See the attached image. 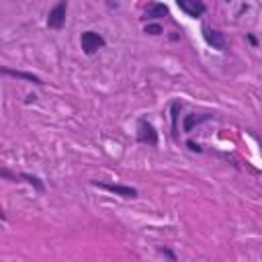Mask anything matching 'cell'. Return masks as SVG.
<instances>
[{"label": "cell", "instance_id": "6da1fadb", "mask_svg": "<svg viewBox=\"0 0 262 262\" xmlns=\"http://www.w3.org/2000/svg\"><path fill=\"white\" fill-rule=\"evenodd\" d=\"M104 45H107V41H104V37L96 31H84L82 37H80V47L86 56H94L98 49H102Z\"/></svg>", "mask_w": 262, "mask_h": 262}, {"label": "cell", "instance_id": "7a4b0ae2", "mask_svg": "<svg viewBox=\"0 0 262 262\" xmlns=\"http://www.w3.org/2000/svg\"><path fill=\"white\" fill-rule=\"evenodd\" d=\"M66 15H68V0H60V3L49 11L47 15V27L54 29V31H60L64 29L66 25Z\"/></svg>", "mask_w": 262, "mask_h": 262}, {"label": "cell", "instance_id": "3957f363", "mask_svg": "<svg viewBox=\"0 0 262 262\" xmlns=\"http://www.w3.org/2000/svg\"><path fill=\"white\" fill-rule=\"evenodd\" d=\"M137 141L143 143V145H158V131H156V127L147 121V119H139L137 121V133H135Z\"/></svg>", "mask_w": 262, "mask_h": 262}, {"label": "cell", "instance_id": "277c9868", "mask_svg": "<svg viewBox=\"0 0 262 262\" xmlns=\"http://www.w3.org/2000/svg\"><path fill=\"white\" fill-rule=\"evenodd\" d=\"M201 33H203V39L207 41V45H211L213 49H217V51H226L228 49V41H226V35L221 31L209 27V25H203Z\"/></svg>", "mask_w": 262, "mask_h": 262}, {"label": "cell", "instance_id": "5b68a950", "mask_svg": "<svg viewBox=\"0 0 262 262\" xmlns=\"http://www.w3.org/2000/svg\"><path fill=\"white\" fill-rule=\"evenodd\" d=\"M94 186L107 191V193H113L117 197H123V199H137V189L133 186H127V184H109V182H98V180H92Z\"/></svg>", "mask_w": 262, "mask_h": 262}, {"label": "cell", "instance_id": "8992f818", "mask_svg": "<svg viewBox=\"0 0 262 262\" xmlns=\"http://www.w3.org/2000/svg\"><path fill=\"white\" fill-rule=\"evenodd\" d=\"M176 5L191 19H201L207 13V7H205L203 0H176Z\"/></svg>", "mask_w": 262, "mask_h": 262}, {"label": "cell", "instance_id": "52a82bcc", "mask_svg": "<svg viewBox=\"0 0 262 262\" xmlns=\"http://www.w3.org/2000/svg\"><path fill=\"white\" fill-rule=\"evenodd\" d=\"M164 17H170V11L164 3H152L147 5V9L143 11V19L147 21H154V19H164Z\"/></svg>", "mask_w": 262, "mask_h": 262}, {"label": "cell", "instance_id": "ba28073f", "mask_svg": "<svg viewBox=\"0 0 262 262\" xmlns=\"http://www.w3.org/2000/svg\"><path fill=\"white\" fill-rule=\"evenodd\" d=\"M211 119H213V115H209V113H201V115H197V113H189V115H184L182 129H184V133H191L197 125H201V123H205V121H211Z\"/></svg>", "mask_w": 262, "mask_h": 262}, {"label": "cell", "instance_id": "9c48e42d", "mask_svg": "<svg viewBox=\"0 0 262 262\" xmlns=\"http://www.w3.org/2000/svg\"><path fill=\"white\" fill-rule=\"evenodd\" d=\"M3 74L5 76H13V78H17V80H25V82H31V84H37V86H43L45 82L39 78V76H35V74H31V72H23V70H13V68H3Z\"/></svg>", "mask_w": 262, "mask_h": 262}, {"label": "cell", "instance_id": "30bf717a", "mask_svg": "<svg viewBox=\"0 0 262 262\" xmlns=\"http://www.w3.org/2000/svg\"><path fill=\"white\" fill-rule=\"evenodd\" d=\"M180 109L182 102L180 100H172L170 104V119H172V137L178 139V117H180Z\"/></svg>", "mask_w": 262, "mask_h": 262}, {"label": "cell", "instance_id": "8fae6325", "mask_svg": "<svg viewBox=\"0 0 262 262\" xmlns=\"http://www.w3.org/2000/svg\"><path fill=\"white\" fill-rule=\"evenodd\" d=\"M19 180H25V182H27V184H31L37 193H43V191H45V184H43V182H41V178H39V176H35V174L19 172V174H17V182H19Z\"/></svg>", "mask_w": 262, "mask_h": 262}, {"label": "cell", "instance_id": "7c38bea8", "mask_svg": "<svg viewBox=\"0 0 262 262\" xmlns=\"http://www.w3.org/2000/svg\"><path fill=\"white\" fill-rule=\"evenodd\" d=\"M143 33H147V35H160V33H164V31H162L160 25H145Z\"/></svg>", "mask_w": 262, "mask_h": 262}, {"label": "cell", "instance_id": "4fadbf2b", "mask_svg": "<svg viewBox=\"0 0 262 262\" xmlns=\"http://www.w3.org/2000/svg\"><path fill=\"white\" fill-rule=\"evenodd\" d=\"M186 145H189V149H191V152H197V154H201V152H203V145H201V143H197V141H193V139H189V141H186Z\"/></svg>", "mask_w": 262, "mask_h": 262}, {"label": "cell", "instance_id": "5bb4252c", "mask_svg": "<svg viewBox=\"0 0 262 262\" xmlns=\"http://www.w3.org/2000/svg\"><path fill=\"white\" fill-rule=\"evenodd\" d=\"M158 252H160L162 256H166V258H170V260H176V254H174L172 250H168V248H160Z\"/></svg>", "mask_w": 262, "mask_h": 262}, {"label": "cell", "instance_id": "9a60e30c", "mask_svg": "<svg viewBox=\"0 0 262 262\" xmlns=\"http://www.w3.org/2000/svg\"><path fill=\"white\" fill-rule=\"evenodd\" d=\"M246 37H248V41H250V43H252V45H256V37H254V35H252V33H248V35H246Z\"/></svg>", "mask_w": 262, "mask_h": 262}, {"label": "cell", "instance_id": "2e32d148", "mask_svg": "<svg viewBox=\"0 0 262 262\" xmlns=\"http://www.w3.org/2000/svg\"><path fill=\"white\" fill-rule=\"evenodd\" d=\"M260 154H262V141H260Z\"/></svg>", "mask_w": 262, "mask_h": 262}]
</instances>
